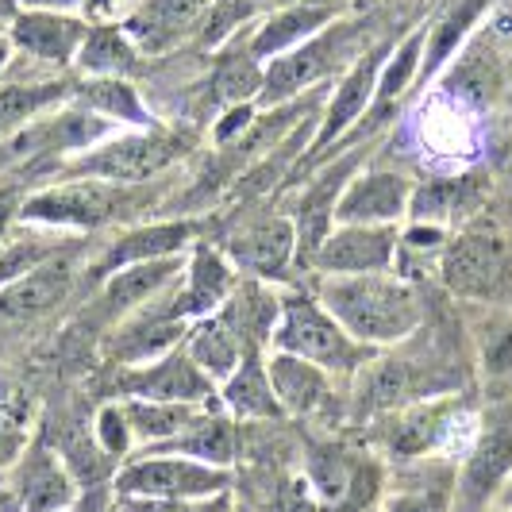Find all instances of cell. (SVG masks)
Instances as JSON below:
<instances>
[{"label":"cell","instance_id":"cell-44","mask_svg":"<svg viewBox=\"0 0 512 512\" xmlns=\"http://www.w3.org/2000/svg\"><path fill=\"white\" fill-rule=\"evenodd\" d=\"M20 205H24V197H16V189H0V243H4L8 231L16 228Z\"/></svg>","mask_w":512,"mask_h":512},{"label":"cell","instance_id":"cell-37","mask_svg":"<svg viewBox=\"0 0 512 512\" xmlns=\"http://www.w3.org/2000/svg\"><path fill=\"white\" fill-rule=\"evenodd\" d=\"M77 239H70V231L39 228V224H24V231H8L0 243V289L16 278L31 274L35 266H43L47 258L70 251Z\"/></svg>","mask_w":512,"mask_h":512},{"label":"cell","instance_id":"cell-36","mask_svg":"<svg viewBox=\"0 0 512 512\" xmlns=\"http://www.w3.org/2000/svg\"><path fill=\"white\" fill-rule=\"evenodd\" d=\"M489 312L474 324V347H478V374L497 393L489 401L512 397V316L501 305H486Z\"/></svg>","mask_w":512,"mask_h":512},{"label":"cell","instance_id":"cell-40","mask_svg":"<svg viewBox=\"0 0 512 512\" xmlns=\"http://www.w3.org/2000/svg\"><path fill=\"white\" fill-rule=\"evenodd\" d=\"M378 512H455V470L439 466L436 474H420L389 489Z\"/></svg>","mask_w":512,"mask_h":512},{"label":"cell","instance_id":"cell-49","mask_svg":"<svg viewBox=\"0 0 512 512\" xmlns=\"http://www.w3.org/2000/svg\"><path fill=\"white\" fill-rule=\"evenodd\" d=\"M501 505H512V478H509V486L501 489V497H497V509H501Z\"/></svg>","mask_w":512,"mask_h":512},{"label":"cell","instance_id":"cell-39","mask_svg":"<svg viewBox=\"0 0 512 512\" xmlns=\"http://www.w3.org/2000/svg\"><path fill=\"white\" fill-rule=\"evenodd\" d=\"M282 4H289V0H212V12H208L201 35H197V47H201V51H220V47H228L243 27L262 24V20H266L274 8H282Z\"/></svg>","mask_w":512,"mask_h":512},{"label":"cell","instance_id":"cell-33","mask_svg":"<svg viewBox=\"0 0 512 512\" xmlns=\"http://www.w3.org/2000/svg\"><path fill=\"white\" fill-rule=\"evenodd\" d=\"M147 54L131 43V35L120 27V20H93L81 51H77L74 70L77 77H135L143 74Z\"/></svg>","mask_w":512,"mask_h":512},{"label":"cell","instance_id":"cell-48","mask_svg":"<svg viewBox=\"0 0 512 512\" xmlns=\"http://www.w3.org/2000/svg\"><path fill=\"white\" fill-rule=\"evenodd\" d=\"M308 4H324V8H339V12H343L351 0H308Z\"/></svg>","mask_w":512,"mask_h":512},{"label":"cell","instance_id":"cell-14","mask_svg":"<svg viewBox=\"0 0 512 512\" xmlns=\"http://www.w3.org/2000/svg\"><path fill=\"white\" fill-rule=\"evenodd\" d=\"M120 393L135 401H170V405H220V389L185 347L166 351L162 359L139 362L120 374Z\"/></svg>","mask_w":512,"mask_h":512},{"label":"cell","instance_id":"cell-6","mask_svg":"<svg viewBox=\"0 0 512 512\" xmlns=\"http://www.w3.org/2000/svg\"><path fill=\"white\" fill-rule=\"evenodd\" d=\"M374 43H362V24L359 20H335L320 35H312L297 51L270 58L266 74H262V93L258 104L266 108H282L293 97H301L305 89H316L324 77L343 74L362 51H370Z\"/></svg>","mask_w":512,"mask_h":512},{"label":"cell","instance_id":"cell-45","mask_svg":"<svg viewBox=\"0 0 512 512\" xmlns=\"http://www.w3.org/2000/svg\"><path fill=\"white\" fill-rule=\"evenodd\" d=\"M8 66H12V39L8 31H0V74H8Z\"/></svg>","mask_w":512,"mask_h":512},{"label":"cell","instance_id":"cell-12","mask_svg":"<svg viewBox=\"0 0 512 512\" xmlns=\"http://www.w3.org/2000/svg\"><path fill=\"white\" fill-rule=\"evenodd\" d=\"M93 20L81 12H58V8H20L8 20L12 51L27 54L35 66H47L51 74H66L77 62V51L85 43Z\"/></svg>","mask_w":512,"mask_h":512},{"label":"cell","instance_id":"cell-41","mask_svg":"<svg viewBox=\"0 0 512 512\" xmlns=\"http://www.w3.org/2000/svg\"><path fill=\"white\" fill-rule=\"evenodd\" d=\"M93 443L108 462H128V455L135 451V436H131L128 412L120 401L101 405L97 420H93Z\"/></svg>","mask_w":512,"mask_h":512},{"label":"cell","instance_id":"cell-43","mask_svg":"<svg viewBox=\"0 0 512 512\" xmlns=\"http://www.w3.org/2000/svg\"><path fill=\"white\" fill-rule=\"evenodd\" d=\"M228 505V493L216 501H154V497H116V512H216Z\"/></svg>","mask_w":512,"mask_h":512},{"label":"cell","instance_id":"cell-15","mask_svg":"<svg viewBox=\"0 0 512 512\" xmlns=\"http://www.w3.org/2000/svg\"><path fill=\"white\" fill-rule=\"evenodd\" d=\"M455 416H459V393L451 397H432V401H416L397 412L378 416L382 428L378 439L382 447L401 462H424L432 459L447 436L455 432Z\"/></svg>","mask_w":512,"mask_h":512},{"label":"cell","instance_id":"cell-25","mask_svg":"<svg viewBox=\"0 0 512 512\" xmlns=\"http://www.w3.org/2000/svg\"><path fill=\"white\" fill-rule=\"evenodd\" d=\"M201 235V220L181 216V220H158V224H139V228L120 231V239L108 243L104 258L97 262V274L108 278L124 266L135 262H151V258H170L185 255Z\"/></svg>","mask_w":512,"mask_h":512},{"label":"cell","instance_id":"cell-38","mask_svg":"<svg viewBox=\"0 0 512 512\" xmlns=\"http://www.w3.org/2000/svg\"><path fill=\"white\" fill-rule=\"evenodd\" d=\"M120 405L128 412L131 436H135L139 451L174 439L205 409H220V405H170V401H135V397H120Z\"/></svg>","mask_w":512,"mask_h":512},{"label":"cell","instance_id":"cell-19","mask_svg":"<svg viewBox=\"0 0 512 512\" xmlns=\"http://www.w3.org/2000/svg\"><path fill=\"white\" fill-rule=\"evenodd\" d=\"M359 158H362V147H355L351 154L328 162V166L320 170V178L301 193L297 212H293V228H297V270H301V274H308V266H312V258L320 251V243H324L328 231L335 228V205H339L347 181L359 174V170H355Z\"/></svg>","mask_w":512,"mask_h":512},{"label":"cell","instance_id":"cell-23","mask_svg":"<svg viewBox=\"0 0 512 512\" xmlns=\"http://www.w3.org/2000/svg\"><path fill=\"white\" fill-rule=\"evenodd\" d=\"M185 258L189 255H170V258H151V262H135L116 274L101 278V312L108 320H128L143 305L158 301L162 293H170L185 274Z\"/></svg>","mask_w":512,"mask_h":512},{"label":"cell","instance_id":"cell-47","mask_svg":"<svg viewBox=\"0 0 512 512\" xmlns=\"http://www.w3.org/2000/svg\"><path fill=\"white\" fill-rule=\"evenodd\" d=\"M12 12H16V8H12L8 0H0V31L8 27V20H12Z\"/></svg>","mask_w":512,"mask_h":512},{"label":"cell","instance_id":"cell-5","mask_svg":"<svg viewBox=\"0 0 512 512\" xmlns=\"http://www.w3.org/2000/svg\"><path fill=\"white\" fill-rule=\"evenodd\" d=\"M355 382V416L359 420H378L385 412H397L416 401L432 397H451L459 393L462 378L451 374L439 359H420V355H374L362 366Z\"/></svg>","mask_w":512,"mask_h":512},{"label":"cell","instance_id":"cell-29","mask_svg":"<svg viewBox=\"0 0 512 512\" xmlns=\"http://www.w3.org/2000/svg\"><path fill=\"white\" fill-rule=\"evenodd\" d=\"M74 81L77 77L70 74L4 77L0 81V143L12 139L16 131H24L43 112H51V108L70 101L74 97Z\"/></svg>","mask_w":512,"mask_h":512},{"label":"cell","instance_id":"cell-20","mask_svg":"<svg viewBox=\"0 0 512 512\" xmlns=\"http://www.w3.org/2000/svg\"><path fill=\"white\" fill-rule=\"evenodd\" d=\"M412 189L416 181L401 170H359L335 205V224H401L409 216Z\"/></svg>","mask_w":512,"mask_h":512},{"label":"cell","instance_id":"cell-10","mask_svg":"<svg viewBox=\"0 0 512 512\" xmlns=\"http://www.w3.org/2000/svg\"><path fill=\"white\" fill-rule=\"evenodd\" d=\"M397 43L393 39H382V43H374L370 51H362L343 74L335 81V93L328 108L320 112V128L312 135V143H308V151L301 154V166H320L328 154H332L335 143H343L355 124H359L362 116H366V108L374 101V89H378V74H382L385 58L393 51Z\"/></svg>","mask_w":512,"mask_h":512},{"label":"cell","instance_id":"cell-13","mask_svg":"<svg viewBox=\"0 0 512 512\" xmlns=\"http://www.w3.org/2000/svg\"><path fill=\"white\" fill-rule=\"evenodd\" d=\"M401 224H335L308 274H393Z\"/></svg>","mask_w":512,"mask_h":512},{"label":"cell","instance_id":"cell-24","mask_svg":"<svg viewBox=\"0 0 512 512\" xmlns=\"http://www.w3.org/2000/svg\"><path fill=\"white\" fill-rule=\"evenodd\" d=\"M366 482V459L351 455L339 443L308 439L305 443V486L316 501V509L343 512L355 505Z\"/></svg>","mask_w":512,"mask_h":512},{"label":"cell","instance_id":"cell-42","mask_svg":"<svg viewBox=\"0 0 512 512\" xmlns=\"http://www.w3.org/2000/svg\"><path fill=\"white\" fill-rule=\"evenodd\" d=\"M27 451V416L16 401H0V470L16 466Z\"/></svg>","mask_w":512,"mask_h":512},{"label":"cell","instance_id":"cell-21","mask_svg":"<svg viewBox=\"0 0 512 512\" xmlns=\"http://www.w3.org/2000/svg\"><path fill=\"white\" fill-rule=\"evenodd\" d=\"M12 497L24 512H70L77 505V478L62 455L35 439L12 466Z\"/></svg>","mask_w":512,"mask_h":512},{"label":"cell","instance_id":"cell-34","mask_svg":"<svg viewBox=\"0 0 512 512\" xmlns=\"http://www.w3.org/2000/svg\"><path fill=\"white\" fill-rule=\"evenodd\" d=\"M70 101L112 120V124H128L135 131L158 128L151 104L139 97L135 81H128V77H77Z\"/></svg>","mask_w":512,"mask_h":512},{"label":"cell","instance_id":"cell-11","mask_svg":"<svg viewBox=\"0 0 512 512\" xmlns=\"http://www.w3.org/2000/svg\"><path fill=\"white\" fill-rule=\"evenodd\" d=\"M220 251L228 262L255 282H285L289 270H297V228L293 216L282 212H266V216H251L243 224L224 235Z\"/></svg>","mask_w":512,"mask_h":512},{"label":"cell","instance_id":"cell-8","mask_svg":"<svg viewBox=\"0 0 512 512\" xmlns=\"http://www.w3.org/2000/svg\"><path fill=\"white\" fill-rule=\"evenodd\" d=\"M439 282L470 305H501L512 289V247L489 228H466L439 255Z\"/></svg>","mask_w":512,"mask_h":512},{"label":"cell","instance_id":"cell-9","mask_svg":"<svg viewBox=\"0 0 512 512\" xmlns=\"http://www.w3.org/2000/svg\"><path fill=\"white\" fill-rule=\"evenodd\" d=\"M235 474L181 455H131L116 470V497H154V501H216L231 493Z\"/></svg>","mask_w":512,"mask_h":512},{"label":"cell","instance_id":"cell-17","mask_svg":"<svg viewBox=\"0 0 512 512\" xmlns=\"http://www.w3.org/2000/svg\"><path fill=\"white\" fill-rule=\"evenodd\" d=\"M212 0H135L120 16V27L143 54H166L181 43H197Z\"/></svg>","mask_w":512,"mask_h":512},{"label":"cell","instance_id":"cell-30","mask_svg":"<svg viewBox=\"0 0 512 512\" xmlns=\"http://www.w3.org/2000/svg\"><path fill=\"white\" fill-rule=\"evenodd\" d=\"M143 455H181V459H197L231 470L239 459V420H231L224 409H205L185 432L158 443V447H147Z\"/></svg>","mask_w":512,"mask_h":512},{"label":"cell","instance_id":"cell-3","mask_svg":"<svg viewBox=\"0 0 512 512\" xmlns=\"http://www.w3.org/2000/svg\"><path fill=\"white\" fill-rule=\"evenodd\" d=\"M143 185H116L101 178H66L27 193L20 205V224H39L54 231H101L116 220L143 212Z\"/></svg>","mask_w":512,"mask_h":512},{"label":"cell","instance_id":"cell-7","mask_svg":"<svg viewBox=\"0 0 512 512\" xmlns=\"http://www.w3.org/2000/svg\"><path fill=\"white\" fill-rule=\"evenodd\" d=\"M512 478V397L489 401L455 470V512H493Z\"/></svg>","mask_w":512,"mask_h":512},{"label":"cell","instance_id":"cell-28","mask_svg":"<svg viewBox=\"0 0 512 512\" xmlns=\"http://www.w3.org/2000/svg\"><path fill=\"white\" fill-rule=\"evenodd\" d=\"M181 347H185V355L197 362L216 385L228 382L231 374L243 366V359L255 355V351L247 347L243 332L235 328V320H231L228 308L212 312V316H205V320H193V324L185 328ZM258 355H262V351H258Z\"/></svg>","mask_w":512,"mask_h":512},{"label":"cell","instance_id":"cell-35","mask_svg":"<svg viewBox=\"0 0 512 512\" xmlns=\"http://www.w3.org/2000/svg\"><path fill=\"white\" fill-rule=\"evenodd\" d=\"M497 0H455L439 20L428 24V47H424V66H420V85H428L439 70L459 54V47L482 27L486 12Z\"/></svg>","mask_w":512,"mask_h":512},{"label":"cell","instance_id":"cell-31","mask_svg":"<svg viewBox=\"0 0 512 512\" xmlns=\"http://www.w3.org/2000/svg\"><path fill=\"white\" fill-rule=\"evenodd\" d=\"M486 197V178L482 174H462V178H432L416 181L409 201L412 224H432V228H447L451 220L470 216Z\"/></svg>","mask_w":512,"mask_h":512},{"label":"cell","instance_id":"cell-46","mask_svg":"<svg viewBox=\"0 0 512 512\" xmlns=\"http://www.w3.org/2000/svg\"><path fill=\"white\" fill-rule=\"evenodd\" d=\"M0 512H24V509H20V501H16L12 493H4V497H0Z\"/></svg>","mask_w":512,"mask_h":512},{"label":"cell","instance_id":"cell-22","mask_svg":"<svg viewBox=\"0 0 512 512\" xmlns=\"http://www.w3.org/2000/svg\"><path fill=\"white\" fill-rule=\"evenodd\" d=\"M74 278H77V266H74V247H70V251L47 258L31 274H24V278H16V282H8L0 289V320L31 324V320L51 316L54 308L70 297Z\"/></svg>","mask_w":512,"mask_h":512},{"label":"cell","instance_id":"cell-18","mask_svg":"<svg viewBox=\"0 0 512 512\" xmlns=\"http://www.w3.org/2000/svg\"><path fill=\"white\" fill-rule=\"evenodd\" d=\"M239 285V270L228 262V255L212 243H193L189 258H185V274L181 282L170 289V308L181 324L189 320H205L212 312L228 305V297Z\"/></svg>","mask_w":512,"mask_h":512},{"label":"cell","instance_id":"cell-2","mask_svg":"<svg viewBox=\"0 0 512 512\" xmlns=\"http://www.w3.org/2000/svg\"><path fill=\"white\" fill-rule=\"evenodd\" d=\"M270 351L316 362L332 378H355L378 355L343 332V324L316 301L312 289L282 293V312H278V328L270 335Z\"/></svg>","mask_w":512,"mask_h":512},{"label":"cell","instance_id":"cell-16","mask_svg":"<svg viewBox=\"0 0 512 512\" xmlns=\"http://www.w3.org/2000/svg\"><path fill=\"white\" fill-rule=\"evenodd\" d=\"M424 47H428V20L412 27L409 35H405V39H401V43L389 51V58H385V66H382V74H378L374 101H370L366 116H362L359 124H355V131H351L343 143H355V147H362V139H374V135H378L385 124H393V116L401 112L405 97H409L412 89L420 85Z\"/></svg>","mask_w":512,"mask_h":512},{"label":"cell","instance_id":"cell-32","mask_svg":"<svg viewBox=\"0 0 512 512\" xmlns=\"http://www.w3.org/2000/svg\"><path fill=\"white\" fill-rule=\"evenodd\" d=\"M220 409L228 412L239 424H270V420H285L282 405L274 397V385L266 374V355H247L243 366L220 385Z\"/></svg>","mask_w":512,"mask_h":512},{"label":"cell","instance_id":"cell-26","mask_svg":"<svg viewBox=\"0 0 512 512\" xmlns=\"http://www.w3.org/2000/svg\"><path fill=\"white\" fill-rule=\"evenodd\" d=\"M266 374H270L274 397H278L285 416L312 420V416H320L335 401V378L328 370H320L316 362L270 351L266 355Z\"/></svg>","mask_w":512,"mask_h":512},{"label":"cell","instance_id":"cell-4","mask_svg":"<svg viewBox=\"0 0 512 512\" xmlns=\"http://www.w3.org/2000/svg\"><path fill=\"white\" fill-rule=\"evenodd\" d=\"M189 151H193V131L158 124V128L147 131L112 135L97 147L66 158L62 174L66 178L116 181V185H151V178L166 174L170 166H178Z\"/></svg>","mask_w":512,"mask_h":512},{"label":"cell","instance_id":"cell-1","mask_svg":"<svg viewBox=\"0 0 512 512\" xmlns=\"http://www.w3.org/2000/svg\"><path fill=\"white\" fill-rule=\"evenodd\" d=\"M308 289L370 351H389L424 328V301L397 274H312Z\"/></svg>","mask_w":512,"mask_h":512},{"label":"cell","instance_id":"cell-27","mask_svg":"<svg viewBox=\"0 0 512 512\" xmlns=\"http://www.w3.org/2000/svg\"><path fill=\"white\" fill-rule=\"evenodd\" d=\"M343 12L324 8V4H308V0H289L282 8H274L262 24L251 27V54L266 66L270 58L297 51L312 35H320L328 24H335Z\"/></svg>","mask_w":512,"mask_h":512}]
</instances>
